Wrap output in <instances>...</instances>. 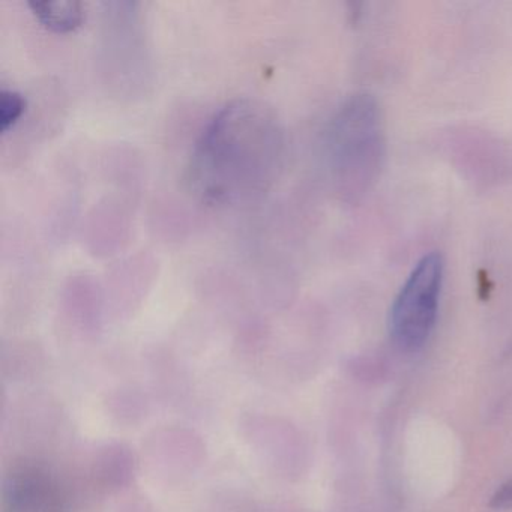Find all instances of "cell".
Segmentation results:
<instances>
[{
  "mask_svg": "<svg viewBox=\"0 0 512 512\" xmlns=\"http://www.w3.org/2000/svg\"><path fill=\"white\" fill-rule=\"evenodd\" d=\"M286 137L275 110L238 98L224 104L193 146L185 181L209 206H241L265 196L283 170Z\"/></svg>",
  "mask_w": 512,
  "mask_h": 512,
  "instance_id": "6da1fadb",
  "label": "cell"
},
{
  "mask_svg": "<svg viewBox=\"0 0 512 512\" xmlns=\"http://www.w3.org/2000/svg\"><path fill=\"white\" fill-rule=\"evenodd\" d=\"M326 145L332 170L344 188L356 191L371 181L383 148L380 113L371 95H353L338 109Z\"/></svg>",
  "mask_w": 512,
  "mask_h": 512,
  "instance_id": "7a4b0ae2",
  "label": "cell"
},
{
  "mask_svg": "<svg viewBox=\"0 0 512 512\" xmlns=\"http://www.w3.org/2000/svg\"><path fill=\"white\" fill-rule=\"evenodd\" d=\"M445 263L442 254H425L413 266L409 277L395 296L389 313V329L395 343L404 350L424 346L436 325L442 293Z\"/></svg>",
  "mask_w": 512,
  "mask_h": 512,
  "instance_id": "3957f363",
  "label": "cell"
},
{
  "mask_svg": "<svg viewBox=\"0 0 512 512\" xmlns=\"http://www.w3.org/2000/svg\"><path fill=\"white\" fill-rule=\"evenodd\" d=\"M5 512H70V497L61 479L41 466H25L8 479Z\"/></svg>",
  "mask_w": 512,
  "mask_h": 512,
  "instance_id": "277c9868",
  "label": "cell"
},
{
  "mask_svg": "<svg viewBox=\"0 0 512 512\" xmlns=\"http://www.w3.org/2000/svg\"><path fill=\"white\" fill-rule=\"evenodd\" d=\"M28 7L44 28L56 34L76 31L85 20L83 5L77 0H31Z\"/></svg>",
  "mask_w": 512,
  "mask_h": 512,
  "instance_id": "5b68a950",
  "label": "cell"
},
{
  "mask_svg": "<svg viewBox=\"0 0 512 512\" xmlns=\"http://www.w3.org/2000/svg\"><path fill=\"white\" fill-rule=\"evenodd\" d=\"M26 110V98L16 91L0 92V131L7 133L22 118Z\"/></svg>",
  "mask_w": 512,
  "mask_h": 512,
  "instance_id": "8992f818",
  "label": "cell"
},
{
  "mask_svg": "<svg viewBox=\"0 0 512 512\" xmlns=\"http://www.w3.org/2000/svg\"><path fill=\"white\" fill-rule=\"evenodd\" d=\"M491 506L496 509H512V481L506 482L494 493Z\"/></svg>",
  "mask_w": 512,
  "mask_h": 512,
  "instance_id": "52a82bcc",
  "label": "cell"
}]
</instances>
